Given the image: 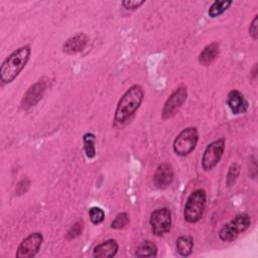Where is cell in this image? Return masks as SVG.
Returning a JSON list of instances; mask_svg holds the SVG:
<instances>
[{
  "label": "cell",
  "mask_w": 258,
  "mask_h": 258,
  "mask_svg": "<svg viewBox=\"0 0 258 258\" xmlns=\"http://www.w3.org/2000/svg\"><path fill=\"white\" fill-rule=\"evenodd\" d=\"M95 141H96V136L93 133H86L83 137L84 150L88 158H93L96 155Z\"/></svg>",
  "instance_id": "19"
},
{
  "label": "cell",
  "mask_w": 258,
  "mask_h": 258,
  "mask_svg": "<svg viewBox=\"0 0 258 258\" xmlns=\"http://www.w3.org/2000/svg\"><path fill=\"white\" fill-rule=\"evenodd\" d=\"M83 229H84V222L83 221H78L76 222L68 231L67 233V239L69 240H72V239H75L77 237H79L82 232H83Z\"/></svg>",
  "instance_id": "22"
},
{
  "label": "cell",
  "mask_w": 258,
  "mask_h": 258,
  "mask_svg": "<svg viewBox=\"0 0 258 258\" xmlns=\"http://www.w3.org/2000/svg\"><path fill=\"white\" fill-rule=\"evenodd\" d=\"M157 254V247L151 241H145L136 249L135 255L139 257H153Z\"/></svg>",
  "instance_id": "17"
},
{
  "label": "cell",
  "mask_w": 258,
  "mask_h": 258,
  "mask_svg": "<svg viewBox=\"0 0 258 258\" xmlns=\"http://www.w3.org/2000/svg\"><path fill=\"white\" fill-rule=\"evenodd\" d=\"M227 104L233 114H243L248 109V102L244 98L243 94L238 90H232L228 94Z\"/></svg>",
  "instance_id": "13"
},
{
  "label": "cell",
  "mask_w": 258,
  "mask_h": 258,
  "mask_svg": "<svg viewBox=\"0 0 258 258\" xmlns=\"http://www.w3.org/2000/svg\"><path fill=\"white\" fill-rule=\"evenodd\" d=\"M144 3H145V1H143V0H124L122 2V5L125 9L134 10V9L139 8Z\"/></svg>",
  "instance_id": "24"
},
{
  "label": "cell",
  "mask_w": 258,
  "mask_h": 258,
  "mask_svg": "<svg viewBox=\"0 0 258 258\" xmlns=\"http://www.w3.org/2000/svg\"><path fill=\"white\" fill-rule=\"evenodd\" d=\"M206 202H207V195L205 189L198 188L194 190L187 198L184 205V211H183L184 220L190 224L199 222L204 215Z\"/></svg>",
  "instance_id": "3"
},
{
  "label": "cell",
  "mask_w": 258,
  "mask_h": 258,
  "mask_svg": "<svg viewBox=\"0 0 258 258\" xmlns=\"http://www.w3.org/2000/svg\"><path fill=\"white\" fill-rule=\"evenodd\" d=\"M89 216H90L91 222L95 225H98V224H101L104 221L105 213L99 207H92L89 210Z\"/></svg>",
  "instance_id": "21"
},
{
  "label": "cell",
  "mask_w": 258,
  "mask_h": 258,
  "mask_svg": "<svg viewBox=\"0 0 258 258\" xmlns=\"http://www.w3.org/2000/svg\"><path fill=\"white\" fill-rule=\"evenodd\" d=\"M176 251L180 256L186 257L191 254L194 248V240L190 236H181L175 243Z\"/></svg>",
  "instance_id": "16"
},
{
  "label": "cell",
  "mask_w": 258,
  "mask_h": 258,
  "mask_svg": "<svg viewBox=\"0 0 258 258\" xmlns=\"http://www.w3.org/2000/svg\"><path fill=\"white\" fill-rule=\"evenodd\" d=\"M220 53V44L217 41H214L207 46L201 51L199 55V62L202 66H210L212 62L216 60V58L219 56Z\"/></svg>",
  "instance_id": "15"
},
{
  "label": "cell",
  "mask_w": 258,
  "mask_h": 258,
  "mask_svg": "<svg viewBox=\"0 0 258 258\" xmlns=\"http://www.w3.org/2000/svg\"><path fill=\"white\" fill-rule=\"evenodd\" d=\"M118 243L114 239H109L97 245L93 250V257L95 258H111L118 252Z\"/></svg>",
  "instance_id": "14"
},
{
  "label": "cell",
  "mask_w": 258,
  "mask_h": 258,
  "mask_svg": "<svg viewBox=\"0 0 258 258\" xmlns=\"http://www.w3.org/2000/svg\"><path fill=\"white\" fill-rule=\"evenodd\" d=\"M149 224L155 236H162L169 232L171 227V213L167 208H160L150 215Z\"/></svg>",
  "instance_id": "7"
},
{
  "label": "cell",
  "mask_w": 258,
  "mask_h": 258,
  "mask_svg": "<svg viewBox=\"0 0 258 258\" xmlns=\"http://www.w3.org/2000/svg\"><path fill=\"white\" fill-rule=\"evenodd\" d=\"M174 177L172 166L168 163H161L157 166L154 175L153 182L158 187H166L169 185Z\"/></svg>",
  "instance_id": "11"
},
{
  "label": "cell",
  "mask_w": 258,
  "mask_h": 258,
  "mask_svg": "<svg viewBox=\"0 0 258 258\" xmlns=\"http://www.w3.org/2000/svg\"><path fill=\"white\" fill-rule=\"evenodd\" d=\"M257 23H258V15H255L254 18L252 19L250 26H249V35L256 40L257 39V35H258V30H257Z\"/></svg>",
  "instance_id": "25"
},
{
  "label": "cell",
  "mask_w": 258,
  "mask_h": 258,
  "mask_svg": "<svg viewBox=\"0 0 258 258\" xmlns=\"http://www.w3.org/2000/svg\"><path fill=\"white\" fill-rule=\"evenodd\" d=\"M225 150V138L211 142L205 149L202 157V166L206 171L213 169L221 160Z\"/></svg>",
  "instance_id": "6"
},
{
  "label": "cell",
  "mask_w": 258,
  "mask_h": 258,
  "mask_svg": "<svg viewBox=\"0 0 258 258\" xmlns=\"http://www.w3.org/2000/svg\"><path fill=\"white\" fill-rule=\"evenodd\" d=\"M47 87V82L44 79L38 80L32 86L28 88V90L24 93L20 105L21 108L27 110L33 106H35L42 98Z\"/></svg>",
  "instance_id": "10"
},
{
  "label": "cell",
  "mask_w": 258,
  "mask_h": 258,
  "mask_svg": "<svg viewBox=\"0 0 258 258\" xmlns=\"http://www.w3.org/2000/svg\"><path fill=\"white\" fill-rule=\"evenodd\" d=\"M144 98V91L139 85L131 86L120 98L114 119L118 123H124L130 119L140 107Z\"/></svg>",
  "instance_id": "2"
},
{
  "label": "cell",
  "mask_w": 258,
  "mask_h": 258,
  "mask_svg": "<svg viewBox=\"0 0 258 258\" xmlns=\"http://www.w3.org/2000/svg\"><path fill=\"white\" fill-rule=\"evenodd\" d=\"M186 96H187L186 87H183V86L178 87L166 100L161 111L162 119L172 118L180 109L182 104L185 102Z\"/></svg>",
  "instance_id": "9"
},
{
  "label": "cell",
  "mask_w": 258,
  "mask_h": 258,
  "mask_svg": "<svg viewBox=\"0 0 258 258\" xmlns=\"http://www.w3.org/2000/svg\"><path fill=\"white\" fill-rule=\"evenodd\" d=\"M232 4V1L228 0H223V1H214L213 4L209 8V16L212 18H215L221 14H223Z\"/></svg>",
  "instance_id": "18"
},
{
  "label": "cell",
  "mask_w": 258,
  "mask_h": 258,
  "mask_svg": "<svg viewBox=\"0 0 258 258\" xmlns=\"http://www.w3.org/2000/svg\"><path fill=\"white\" fill-rule=\"evenodd\" d=\"M130 222V219H129V215L127 213H120L118 214L115 219L112 221L111 223V228L112 229H116V230H119V229H122L124 228L125 226H127Z\"/></svg>",
  "instance_id": "20"
},
{
  "label": "cell",
  "mask_w": 258,
  "mask_h": 258,
  "mask_svg": "<svg viewBox=\"0 0 258 258\" xmlns=\"http://www.w3.org/2000/svg\"><path fill=\"white\" fill-rule=\"evenodd\" d=\"M88 43V36L83 33H77L72 37L68 38L62 44V51L67 54H76L81 52Z\"/></svg>",
  "instance_id": "12"
},
{
  "label": "cell",
  "mask_w": 258,
  "mask_h": 258,
  "mask_svg": "<svg viewBox=\"0 0 258 258\" xmlns=\"http://www.w3.org/2000/svg\"><path fill=\"white\" fill-rule=\"evenodd\" d=\"M239 173H240V166L237 163H232L227 173V184L229 186L236 181Z\"/></svg>",
  "instance_id": "23"
},
{
  "label": "cell",
  "mask_w": 258,
  "mask_h": 258,
  "mask_svg": "<svg viewBox=\"0 0 258 258\" xmlns=\"http://www.w3.org/2000/svg\"><path fill=\"white\" fill-rule=\"evenodd\" d=\"M42 242H43V237L41 233L34 232L29 234L19 244L15 256L17 258L34 257L38 253Z\"/></svg>",
  "instance_id": "8"
},
{
  "label": "cell",
  "mask_w": 258,
  "mask_h": 258,
  "mask_svg": "<svg viewBox=\"0 0 258 258\" xmlns=\"http://www.w3.org/2000/svg\"><path fill=\"white\" fill-rule=\"evenodd\" d=\"M30 53V46L24 45L14 50L4 59L0 67V80L3 84H9L18 77L29 60Z\"/></svg>",
  "instance_id": "1"
},
{
  "label": "cell",
  "mask_w": 258,
  "mask_h": 258,
  "mask_svg": "<svg viewBox=\"0 0 258 258\" xmlns=\"http://www.w3.org/2000/svg\"><path fill=\"white\" fill-rule=\"evenodd\" d=\"M250 216H248L247 214L238 215L221 228L219 232V237L224 242H232L241 233L245 232L250 227Z\"/></svg>",
  "instance_id": "4"
},
{
  "label": "cell",
  "mask_w": 258,
  "mask_h": 258,
  "mask_svg": "<svg viewBox=\"0 0 258 258\" xmlns=\"http://www.w3.org/2000/svg\"><path fill=\"white\" fill-rule=\"evenodd\" d=\"M199 133L196 127H187L181 130L173 140V151L180 156L189 154L197 146Z\"/></svg>",
  "instance_id": "5"
}]
</instances>
